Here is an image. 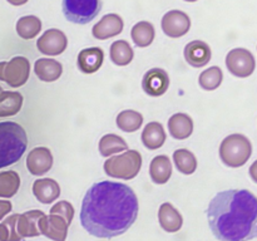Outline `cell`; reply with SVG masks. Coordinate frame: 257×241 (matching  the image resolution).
Segmentation results:
<instances>
[{
  "label": "cell",
  "instance_id": "6da1fadb",
  "mask_svg": "<svg viewBox=\"0 0 257 241\" xmlns=\"http://www.w3.org/2000/svg\"><path fill=\"white\" fill-rule=\"evenodd\" d=\"M138 211V197L130 186L99 181L90 186L83 197L80 225L94 237L113 238L132 227Z\"/></svg>",
  "mask_w": 257,
  "mask_h": 241
},
{
  "label": "cell",
  "instance_id": "7a4b0ae2",
  "mask_svg": "<svg viewBox=\"0 0 257 241\" xmlns=\"http://www.w3.org/2000/svg\"><path fill=\"white\" fill-rule=\"evenodd\" d=\"M208 226L220 241H251L257 237V197L248 190L218 192L206 211Z\"/></svg>",
  "mask_w": 257,
  "mask_h": 241
},
{
  "label": "cell",
  "instance_id": "3957f363",
  "mask_svg": "<svg viewBox=\"0 0 257 241\" xmlns=\"http://www.w3.org/2000/svg\"><path fill=\"white\" fill-rule=\"evenodd\" d=\"M28 147V136L17 122H0V168L17 163Z\"/></svg>",
  "mask_w": 257,
  "mask_h": 241
},
{
  "label": "cell",
  "instance_id": "277c9868",
  "mask_svg": "<svg viewBox=\"0 0 257 241\" xmlns=\"http://www.w3.org/2000/svg\"><path fill=\"white\" fill-rule=\"evenodd\" d=\"M220 158L223 165L231 168L242 167L252 155V145L246 136L233 133L227 136L220 145Z\"/></svg>",
  "mask_w": 257,
  "mask_h": 241
},
{
  "label": "cell",
  "instance_id": "5b68a950",
  "mask_svg": "<svg viewBox=\"0 0 257 241\" xmlns=\"http://www.w3.org/2000/svg\"><path fill=\"white\" fill-rule=\"evenodd\" d=\"M142 155L136 150H127L112 156L103 165L105 175L118 180H132L142 168Z\"/></svg>",
  "mask_w": 257,
  "mask_h": 241
},
{
  "label": "cell",
  "instance_id": "8992f818",
  "mask_svg": "<svg viewBox=\"0 0 257 241\" xmlns=\"http://www.w3.org/2000/svg\"><path fill=\"white\" fill-rule=\"evenodd\" d=\"M62 10L68 22L89 24L102 10V0H63Z\"/></svg>",
  "mask_w": 257,
  "mask_h": 241
},
{
  "label": "cell",
  "instance_id": "52a82bcc",
  "mask_svg": "<svg viewBox=\"0 0 257 241\" xmlns=\"http://www.w3.org/2000/svg\"><path fill=\"white\" fill-rule=\"evenodd\" d=\"M30 62L25 57H14L9 62H0V80L13 88H19L28 82Z\"/></svg>",
  "mask_w": 257,
  "mask_h": 241
},
{
  "label": "cell",
  "instance_id": "ba28073f",
  "mask_svg": "<svg viewBox=\"0 0 257 241\" xmlns=\"http://www.w3.org/2000/svg\"><path fill=\"white\" fill-rule=\"evenodd\" d=\"M228 72L237 78H247L255 72L256 60L252 53L245 48H235L226 55Z\"/></svg>",
  "mask_w": 257,
  "mask_h": 241
},
{
  "label": "cell",
  "instance_id": "9c48e42d",
  "mask_svg": "<svg viewBox=\"0 0 257 241\" xmlns=\"http://www.w3.org/2000/svg\"><path fill=\"white\" fill-rule=\"evenodd\" d=\"M161 27L167 37L176 39L187 34L191 28V19L182 10H170L163 15Z\"/></svg>",
  "mask_w": 257,
  "mask_h": 241
},
{
  "label": "cell",
  "instance_id": "30bf717a",
  "mask_svg": "<svg viewBox=\"0 0 257 241\" xmlns=\"http://www.w3.org/2000/svg\"><path fill=\"white\" fill-rule=\"evenodd\" d=\"M68 38L62 30L59 29H48L43 33L37 40V48L42 54L45 55H59L67 49Z\"/></svg>",
  "mask_w": 257,
  "mask_h": 241
},
{
  "label": "cell",
  "instance_id": "8fae6325",
  "mask_svg": "<svg viewBox=\"0 0 257 241\" xmlns=\"http://www.w3.org/2000/svg\"><path fill=\"white\" fill-rule=\"evenodd\" d=\"M39 230L42 235L53 241H65L70 223L58 213L44 215L39 220Z\"/></svg>",
  "mask_w": 257,
  "mask_h": 241
},
{
  "label": "cell",
  "instance_id": "7c38bea8",
  "mask_svg": "<svg viewBox=\"0 0 257 241\" xmlns=\"http://www.w3.org/2000/svg\"><path fill=\"white\" fill-rule=\"evenodd\" d=\"M170 87V77L167 72L161 68H152L143 75L142 88L150 97H161Z\"/></svg>",
  "mask_w": 257,
  "mask_h": 241
},
{
  "label": "cell",
  "instance_id": "4fadbf2b",
  "mask_svg": "<svg viewBox=\"0 0 257 241\" xmlns=\"http://www.w3.org/2000/svg\"><path fill=\"white\" fill-rule=\"evenodd\" d=\"M124 22L118 14H107L92 28V35L98 40H107L123 32Z\"/></svg>",
  "mask_w": 257,
  "mask_h": 241
},
{
  "label": "cell",
  "instance_id": "5bb4252c",
  "mask_svg": "<svg viewBox=\"0 0 257 241\" xmlns=\"http://www.w3.org/2000/svg\"><path fill=\"white\" fill-rule=\"evenodd\" d=\"M27 167L33 176L45 175L53 167V155L49 148H33L27 157Z\"/></svg>",
  "mask_w": 257,
  "mask_h": 241
},
{
  "label": "cell",
  "instance_id": "9a60e30c",
  "mask_svg": "<svg viewBox=\"0 0 257 241\" xmlns=\"http://www.w3.org/2000/svg\"><path fill=\"white\" fill-rule=\"evenodd\" d=\"M183 55L191 67L202 68L208 64L212 57V52L207 43L202 40H192L185 47Z\"/></svg>",
  "mask_w": 257,
  "mask_h": 241
},
{
  "label": "cell",
  "instance_id": "2e32d148",
  "mask_svg": "<svg viewBox=\"0 0 257 241\" xmlns=\"http://www.w3.org/2000/svg\"><path fill=\"white\" fill-rule=\"evenodd\" d=\"M104 60V52L98 47L85 48L78 54L77 65L84 74H93L102 67Z\"/></svg>",
  "mask_w": 257,
  "mask_h": 241
},
{
  "label": "cell",
  "instance_id": "e0dca14e",
  "mask_svg": "<svg viewBox=\"0 0 257 241\" xmlns=\"http://www.w3.org/2000/svg\"><path fill=\"white\" fill-rule=\"evenodd\" d=\"M33 193L44 205L54 202L60 196V186L53 178H39L33 183Z\"/></svg>",
  "mask_w": 257,
  "mask_h": 241
},
{
  "label": "cell",
  "instance_id": "ac0fdd59",
  "mask_svg": "<svg viewBox=\"0 0 257 241\" xmlns=\"http://www.w3.org/2000/svg\"><path fill=\"white\" fill-rule=\"evenodd\" d=\"M158 221L166 232H177L183 225V217L180 211L170 202H165L158 210Z\"/></svg>",
  "mask_w": 257,
  "mask_h": 241
},
{
  "label": "cell",
  "instance_id": "d6986e66",
  "mask_svg": "<svg viewBox=\"0 0 257 241\" xmlns=\"http://www.w3.org/2000/svg\"><path fill=\"white\" fill-rule=\"evenodd\" d=\"M45 213L40 210L27 211L24 213H20L19 220H18V232L20 233L23 238L24 237H37L42 235L39 230V220Z\"/></svg>",
  "mask_w": 257,
  "mask_h": 241
},
{
  "label": "cell",
  "instance_id": "ffe728a7",
  "mask_svg": "<svg viewBox=\"0 0 257 241\" xmlns=\"http://www.w3.org/2000/svg\"><path fill=\"white\" fill-rule=\"evenodd\" d=\"M168 131L175 140H187L193 132V120L186 113H175L168 119Z\"/></svg>",
  "mask_w": 257,
  "mask_h": 241
},
{
  "label": "cell",
  "instance_id": "44dd1931",
  "mask_svg": "<svg viewBox=\"0 0 257 241\" xmlns=\"http://www.w3.org/2000/svg\"><path fill=\"white\" fill-rule=\"evenodd\" d=\"M34 72L42 82H55L63 74V65L55 59L40 58L35 62Z\"/></svg>",
  "mask_w": 257,
  "mask_h": 241
},
{
  "label": "cell",
  "instance_id": "7402d4cb",
  "mask_svg": "<svg viewBox=\"0 0 257 241\" xmlns=\"http://www.w3.org/2000/svg\"><path fill=\"white\" fill-rule=\"evenodd\" d=\"M151 180L156 185H165L172 176V163L170 157L166 155L156 156L150 163Z\"/></svg>",
  "mask_w": 257,
  "mask_h": 241
},
{
  "label": "cell",
  "instance_id": "603a6c76",
  "mask_svg": "<svg viewBox=\"0 0 257 241\" xmlns=\"http://www.w3.org/2000/svg\"><path fill=\"white\" fill-rule=\"evenodd\" d=\"M166 138H167V135L160 122H150L148 125H146L142 131V136H141L143 145L150 151H155L162 147L166 142Z\"/></svg>",
  "mask_w": 257,
  "mask_h": 241
},
{
  "label": "cell",
  "instance_id": "cb8c5ba5",
  "mask_svg": "<svg viewBox=\"0 0 257 241\" xmlns=\"http://www.w3.org/2000/svg\"><path fill=\"white\" fill-rule=\"evenodd\" d=\"M24 98L19 92L3 90L0 94V118L18 114L23 107Z\"/></svg>",
  "mask_w": 257,
  "mask_h": 241
},
{
  "label": "cell",
  "instance_id": "d4e9b609",
  "mask_svg": "<svg viewBox=\"0 0 257 241\" xmlns=\"http://www.w3.org/2000/svg\"><path fill=\"white\" fill-rule=\"evenodd\" d=\"M98 150H99L100 156H103V157H112L115 153L127 151L128 145L124 138H122L120 136L114 135V133H108V135H104L100 138Z\"/></svg>",
  "mask_w": 257,
  "mask_h": 241
},
{
  "label": "cell",
  "instance_id": "484cf974",
  "mask_svg": "<svg viewBox=\"0 0 257 241\" xmlns=\"http://www.w3.org/2000/svg\"><path fill=\"white\" fill-rule=\"evenodd\" d=\"M155 37V27H153L152 23L146 22V20L135 24L131 30V38H132L133 43L140 48H146L152 44Z\"/></svg>",
  "mask_w": 257,
  "mask_h": 241
},
{
  "label": "cell",
  "instance_id": "4316f807",
  "mask_svg": "<svg viewBox=\"0 0 257 241\" xmlns=\"http://www.w3.org/2000/svg\"><path fill=\"white\" fill-rule=\"evenodd\" d=\"M109 58L115 65L124 67L132 62L135 58V52L127 40H115L110 45Z\"/></svg>",
  "mask_w": 257,
  "mask_h": 241
},
{
  "label": "cell",
  "instance_id": "83f0119b",
  "mask_svg": "<svg viewBox=\"0 0 257 241\" xmlns=\"http://www.w3.org/2000/svg\"><path fill=\"white\" fill-rule=\"evenodd\" d=\"M42 30V20L35 15H25L17 22V33L22 39H34Z\"/></svg>",
  "mask_w": 257,
  "mask_h": 241
},
{
  "label": "cell",
  "instance_id": "f1b7e54d",
  "mask_svg": "<svg viewBox=\"0 0 257 241\" xmlns=\"http://www.w3.org/2000/svg\"><path fill=\"white\" fill-rule=\"evenodd\" d=\"M117 127L123 132H136L143 125V115L140 112L133 109H125L119 112L115 118Z\"/></svg>",
  "mask_w": 257,
  "mask_h": 241
},
{
  "label": "cell",
  "instance_id": "f546056e",
  "mask_svg": "<svg viewBox=\"0 0 257 241\" xmlns=\"http://www.w3.org/2000/svg\"><path fill=\"white\" fill-rule=\"evenodd\" d=\"M173 162L176 168L183 175H192L197 170V158L186 148H180L173 152Z\"/></svg>",
  "mask_w": 257,
  "mask_h": 241
},
{
  "label": "cell",
  "instance_id": "4dcf8cb0",
  "mask_svg": "<svg viewBox=\"0 0 257 241\" xmlns=\"http://www.w3.org/2000/svg\"><path fill=\"white\" fill-rule=\"evenodd\" d=\"M20 187V177L15 171L0 172V197L10 198L17 195Z\"/></svg>",
  "mask_w": 257,
  "mask_h": 241
},
{
  "label": "cell",
  "instance_id": "1f68e13d",
  "mask_svg": "<svg viewBox=\"0 0 257 241\" xmlns=\"http://www.w3.org/2000/svg\"><path fill=\"white\" fill-rule=\"evenodd\" d=\"M223 80L222 69L217 65L207 68L198 77V84L203 90H215L221 85Z\"/></svg>",
  "mask_w": 257,
  "mask_h": 241
},
{
  "label": "cell",
  "instance_id": "d6a6232c",
  "mask_svg": "<svg viewBox=\"0 0 257 241\" xmlns=\"http://www.w3.org/2000/svg\"><path fill=\"white\" fill-rule=\"evenodd\" d=\"M19 213H13L0 222V241H22L23 237L18 232Z\"/></svg>",
  "mask_w": 257,
  "mask_h": 241
},
{
  "label": "cell",
  "instance_id": "836d02e7",
  "mask_svg": "<svg viewBox=\"0 0 257 241\" xmlns=\"http://www.w3.org/2000/svg\"><path fill=\"white\" fill-rule=\"evenodd\" d=\"M50 213H58L63 216L69 223H72L73 217H74V207L68 201H59L50 208Z\"/></svg>",
  "mask_w": 257,
  "mask_h": 241
},
{
  "label": "cell",
  "instance_id": "e575fe53",
  "mask_svg": "<svg viewBox=\"0 0 257 241\" xmlns=\"http://www.w3.org/2000/svg\"><path fill=\"white\" fill-rule=\"evenodd\" d=\"M13 205L10 201H4V200H0V221L4 218V216H7L8 213L12 211Z\"/></svg>",
  "mask_w": 257,
  "mask_h": 241
},
{
  "label": "cell",
  "instance_id": "d590c367",
  "mask_svg": "<svg viewBox=\"0 0 257 241\" xmlns=\"http://www.w3.org/2000/svg\"><path fill=\"white\" fill-rule=\"evenodd\" d=\"M248 173H250V177L252 178L253 182L257 183V160L252 165L250 166V170H248Z\"/></svg>",
  "mask_w": 257,
  "mask_h": 241
},
{
  "label": "cell",
  "instance_id": "8d00e7d4",
  "mask_svg": "<svg viewBox=\"0 0 257 241\" xmlns=\"http://www.w3.org/2000/svg\"><path fill=\"white\" fill-rule=\"evenodd\" d=\"M7 2L9 3V4L14 5V7H20V5L27 4V3L29 2V0H7Z\"/></svg>",
  "mask_w": 257,
  "mask_h": 241
},
{
  "label": "cell",
  "instance_id": "74e56055",
  "mask_svg": "<svg viewBox=\"0 0 257 241\" xmlns=\"http://www.w3.org/2000/svg\"><path fill=\"white\" fill-rule=\"evenodd\" d=\"M185 2H187V3H195V2H197V0H185Z\"/></svg>",
  "mask_w": 257,
  "mask_h": 241
},
{
  "label": "cell",
  "instance_id": "f35d334b",
  "mask_svg": "<svg viewBox=\"0 0 257 241\" xmlns=\"http://www.w3.org/2000/svg\"><path fill=\"white\" fill-rule=\"evenodd\" d=\"M2 93H3V88L0 87V94H2Z\"/></svg>",
  "mask_w": 257,
  "mask_h": 241
}]
</instances>
